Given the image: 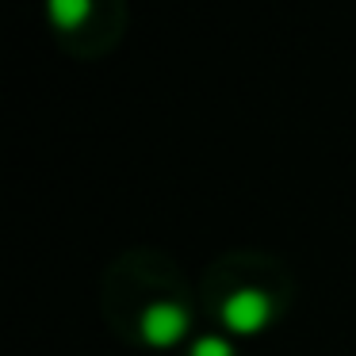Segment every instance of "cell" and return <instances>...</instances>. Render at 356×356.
Segmentation results:
<instances>
[{
	"instance_id": "1",
	"label": "cell",
	"mask_w": 356,
	"mask_h": 356,
	"mask_svg": "<svg viewBox=\"0 0 356 356\" xmlns=\"http://www.w3.org/2000/svg\"><path fill=\"white\" fill-rule=\"evenodd\" d=\"M100 310L123 341L169 348L184 341L195 299L177 264L157 249H127L100 284Z\"/></svg>"
},
{
	"instance_id": "2",
	"label": "cell",
	"mask_w": 356,
	"mask_h": 356,
	"mask_svg": "<svg viewBox=\"0 0 356 356\" xmlns=\"http://www.w3.org/2000/svg\"><path fill=\"white\" fill-rule=\"evenodd\" d=\"M291 272L280 257L261 249H234L207 264L200 280V302L215 314L222 333L253 337L276 325L291 302Z\"/></svg>"
},
{
	"instance_id": "3",
	"label": "cell",
	"mask_w": 356,
	"mask_h": 356,
	"mask_svg": "<svg viewBox=\"0 0 356 356\" xmlns=\"http://www.w3.org/2000/svg\"><path fill=\"white\" fill-rule=\"evenodd\" d=\"M184 356H238V348H234L230 333H203L188 345Z\"/></svg>"
}]
</instances>
